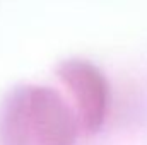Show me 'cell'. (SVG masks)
Listing matches in <instances>:
<instances>
[{
    "label": "cell",
    "mask_w": 147,
    "mask_h": 145,
    "mask_svg": "<svg viewBox=\"0 0 147 145\" xmlns=\"http://www.w3.org/2000/svg\"><path fill=\"white\" fill-rule=\"evenodd\" d=\"M58 77L69 89L77 118L87 132H96L106 114L108 87L101 72L87 62L69 60L58 67Z\"/></svg>",
    "instance_id": "obj_2"
},
{
    "label": "cell",
    "mask_w": 147,
    "mask_h": 145,
    "mask_svg": "<svg viewBox=\"0 0 147 145\" xmlns=\"http://www.w3.org/2000/svg\"><path fill=\"white\" fill-rule=\"evenodd\" d=\"M9 145H72L77 116L50 87H26L12 97L5 114Z\"/></svg>",
    "instance_id": "obj_1"
}]
</instances>
